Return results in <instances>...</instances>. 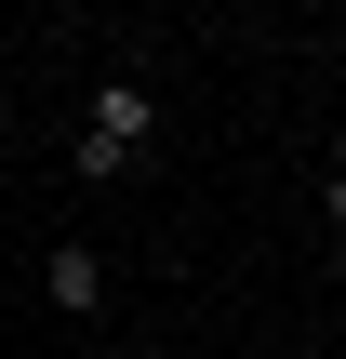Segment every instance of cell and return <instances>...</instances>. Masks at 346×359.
I'll return each instance as SVG.
<instances>
[{
	"mask_svg": "<svg viewBox=\"0 0 346 359\" xmlns=\"http://www.w3.org/2000/svg\"><path fill=\"white\" fill-rule=\"evenodd\" d=\"M320 226H333V253H346V160L320 173Z\"/></svg>",
	"mask_w": 346,
	"mask_h": 359,
	"instance_id": "cell-3",
	"label": "cell"
},
{
	"mask_svg": "<svg viewBox=\"0 0 346 359\" xmlns=\"http://www.w3.org/2000/svg\"><path fill=\"white\" fill-rule=\"evenodd\" d=\"M147 359H173V346H147Z\"/></svg>",
	"mask_w": 346,
	"mask_h": 359,
	"instance_id": "cell-5",
	"label": "cell"
},
{
	"mask_svg": "<svg viewBox=\"0 0 346 359\" xmlns=\"http://www.w3.org/2000/svg\"><path fill=\"white\" fill-rule=\"evenodd\" d=\"M40 306H53V320H107V253H80V240L40 253Z\"/></svg>",
	"mask_w": 346,
	"mask_h": 359,
	"instance_id": "cell-2",
	"label": "cell"
},
{
	"mask_svg": "<svg viewBox=\"0 0 346 359\" xmlns=\"http://www.w3.org/2000/svg\"><path fill=\"white\" fill-rule=\"evenodd\" d=\"M147 133H160V80H147V67H107L93 107H80V147H67L80 187H120V173L147 160Z\"/></svg>",
	"mask_w": 346,
	"mask_h": 359,
	"instance_id": "cell-1",
	"label": "cell"
},
{
	"mask_svg": "<svg viewBox=\"0 0 346 359\" xmlns=\"http://www.w3.org/2000/svg\"><path fill=\"white\" fill-rule=\"evenodd\" d=\"M93 359H147V346H93Z\"/></svg>",
	"mask_w": 346,
	"mask_h": 359,
	"instance_id": "cell-4",
	"label": "cell"
}]
</instances>
